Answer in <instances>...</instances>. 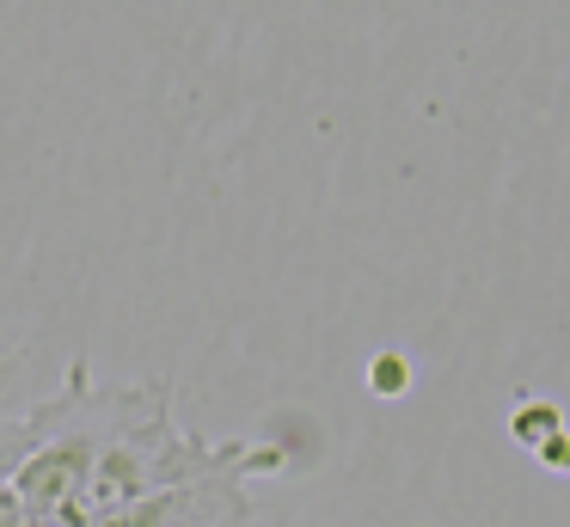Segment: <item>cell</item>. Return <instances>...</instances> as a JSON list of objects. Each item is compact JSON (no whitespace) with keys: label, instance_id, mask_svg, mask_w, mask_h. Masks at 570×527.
<instances>
[{"label":"cell","instance_id":"cell-1","mask_svg":"<svg viewBox=\"0 0 570 527\" xmlns=\"http://www.w3.org/2000/svg\"><path fill=\"white\" fill-rule=\"evenodd\" d=\"M509 429H515V441H521V448L546 453L558 436H564V417H558L552 404H540V399H533V404H521V411L509 417Z\"/></svg>","mask_w":570,"mask_h":527},{"label":"cell","instance_id":"cell-2","mask_svg":"<svg viewBox=\"0 0 570 527\" xmlns=\"http://www.w3.org/2000/svg\"><path fill=\"white\" fill-rule=\"evenodd\" d=\"M540 460H546V466H570V436H558V441H552V448H546V453H540Z\"/></svg>","mask_w":570,"mask_h":527}]
</instances>
